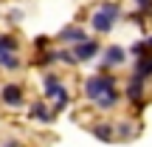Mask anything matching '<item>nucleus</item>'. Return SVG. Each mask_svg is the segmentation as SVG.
Listing matches in <instances>:
<instances>
[{"label": "nucleus", "instance_id": "1", "mask_svg": "<svg viewBox=\"0 0 152 147\" xmlns=\"http://www.w3.org/2000/svg\"><path fill=\"white\" fill-rule=\"evenodd\" d=\"M118 17H121V6L118 3H102L90 17V28L99 31V34H107V31H113Z\"/></svg>", "mask_w": 152, "mask_h": 147}, {"label": "nucleus", "instance_id": "2", "mask_svg": "<svg viewBox=\"0 0 152 147\" xmlns=\"http://www.w3.org/2000/svg\"><path fill=\"white\" fill-rule=\"evenodd\" d=\"M42 88H45V96L54 99V113H59V110H65L68 105H71V96H68L65 85L59 82V76H56V74H45Z\"/></svg>", "mask_w": 152, "mask_h": 147}, {"label": "nucleus", "instance_id": "3", "mask_svg": "<svg viewBox=\"0 0 152 147\" xmlns=\"http://www.w3.org/2000/svg\"><path fill=\"white\" fill-rule=\"evenodd\" d=\"M110 88H115V79L110 74H93V76H87V82H85V96L90 99V102H96Z\"/></svg>", "mask_w": 152, "mask_h": 147}, {"label": "nucleus", "instance_id": "4", "mask_svg": "<svg viewBox=\"0 0 152 147\" xmlns=\"http://www.w3.org/2000/svg\"><path fill=\"white\" fill-rule=\"evenodd\" d=\"M73 57H76V62H90V60H96V54L102 48H99L96 43H90V40H85V43H79V45H73Z\"/></svg>", "mask_w": 152, "mask_h": 147}, {"label": "nucleus", "instance_id": "5", "mask_svg": "<svg viewBox=\"0 0 152 147\" xmlns=\"http://www.w3.org/2000/svg\"><path fill=\"white\" fill-rule=\"evenodd\" d=\"M0 99H3V105H9V108H23V105H26V96H23V91L17 85H3Z\"/></svg>", "mask_w": 152, "mask_h": 147}, {"label": "nucleus", "instance_id": "6", "mask_svg": "<svg viewBox=\"0 0 152 147\" xmlns=\"http://www.w3.org/2000/svg\"><path fill=\"white\" fill-rule=\"evenodd\" d=\"M124 60H127V54H124L121 45H110V48H104V54H102V65L104 68H115V65H121Z\"/></svg>", "mask_w": 152, "mask_h": 147}, {"label": "nucleus", "instance_id": "7", "mask_svg": "<svg viewBox=\"0 0 152 147\" xmlns=\"http://www.w3.org/2000/svg\"><path fill=\"white\" fill-rule=\"evenodd\" d=\"M28 116L31 119H37V122H42V125H48V122H54V110H48L42 102H31V108H28Z\"/></svg>", "mask_w": 152, "mask_h": 147}, {"label": "nucleus", "instance_id": "8", "mask_svg": "<svg viewBox=\"0 0 152 147\" xmlns=\"http://www.w3.org/2000/svg\"><path fill=\"white\" fill-rule=\"evenodd\" d=\"M118 102H121V93L115 91V88H110V91L104 93V96H99V99H96V105H99L102 110H110V108H115Z\"/></svg>", "mask_w": 152, "mask_h": 147}, {"label": "nucleus", "instance_id": "9", "mask_svg": "<svg viewBox=\"0 0 152 147\" xmlns=\"http://www.w3.org/2000/svg\"><path fill=\"white\" fill-rule=\"evenodd\" d=\"M59 40H65V43H73V45H79V43H85L87 40V34L82 31V28H65V31H59Z\"/></svg>", "mask_w": 152, "mask_h": 147}, {"label": "nucleus", "instance_id": "10", "mask_svg": "<svg viewBox=\"0 0 152 147\" xmlns=\"http://www.w3.org/2000/svg\"><path fill=\"white\" fill-rule=\"evenodd\" d=\"M127 96H130L132 102H141V96H144V79H141V76H132V79H130V85H127Z\"/></svg>", "mask_w": 152, "mask_h": 147}, {"label": "nucleus", "instance_id": "11", "mask_svg": "<svg viewBox=\"0 0 152 147\" xmlns=\"http://www.w3.org/2000/svg\"><path fill=\"white\" fill-rule=\"evenodd\" d=\"M93 136H96L99 139V142H115V127L113 125H96V127H93Z\"/></svg>", "mask_w": 152, "mask_h": 147}, {"label": "nucleus", "instance_id": "12", "mask_svg": "<svg viewBox=\"0 0 152 147\" xmlns=\"http://www.w3.org/2000/svg\"><path fill=\"white\" fill-rule=\"evenodd\" d=\"M135 76H141V79L152 76V54H149V51H147L144 57H138V68H135Z\"/></svg>", "mask_w": 152, "mask_h": 147}, {"label": "nucleus", "instance_id": "13", "mask_svg": "<svg viewBox=\"0 0 152 147\" xmlns=\"http://www.w3.org/2000/svg\"><path fill=\"white\" fill-rule=\"evenodd\" d=\"M0 65L9 68V71H17L20 68V60L14 57V51H6V54H0Z\"/></svg>", "mask_w": 152, "mask_h": 147}, {"label": "nucleus", "instance_id": "14", "mask_svg": "<svg viewBox=\"0 0 152 147\" xmlns=\"http://www.w3.org/2000/svg\"><path fill=\"white\" fill-rule=\"evenodd\" d=\"M6 51H17V40L9 34H0V54H6Z\"/></svg>", "mask_w": 152, "mask_h": 147}, {"label": "nucleus", "instance_id": "15", "mask_svg": "<svg viewBox=\"0 0 152 147\" xmlns=\"http://www.w3.org/2000/svg\"><path fill=\"white\" fill-rule=\"evenodd\" d=\"M115 133H118L121 139H132V125H127V122H121V125H115Z\"/></svg>", "mask_w": 152, "mask_h": 147}, {"label": "nucleus", "instance_id": "16", "mask_svg": "<svg viewBox=\"0 0 152 147\" xmlns=\"http://www.w3.org/2000/svg\"><path fill=\"white\" fill-rule=\"evenodd\" d=\"M147 48H149V45H147V40H138V43L135 45H132V54H135V57H144V54H147Z\"/></svg>", "mask_w": 152, "mask_h": 147}, {"label": "nucleus", "instance_id": "17", "mask_svg": "<svg viewBox=\"0 0 152 147\" xmlns=\"http://www.w3.org/2000/svg\"><path fill=\"white\" fill-rule=\"evenodd\" d=\"M56 60L68 62V65H76V57H73V51H56Z\"/></svg>", "mask_w": 152, "mask_h": 147}, {"label": "nucleus", "instance_id": "18", "mask_svg": "<svg viewBox=\"0 0 152 147\" xmlns=\"http://www.w3.org/2000/svg\"><path fill=\"white\" fill-rule=\"evenodd\" d=\"M135 3H138V9H144V11L152 9V0H135Z\"/></svg>", "mask_w": 152, "mask_h": 147}, {"label": "nucleus", "instance_id": "19", "mask_svg": "<svg viewBox=\"0 0 152 147\" xmlns=\"http://www.w3.org/2000/svg\"><path fill=\"white\" fill-rule=\"evenodd\" d=\"M0 147H20V144H17L14 139H9V142H6V144H0Z\"/></svg>", "mask_w": 152, "mask_h": 147}, {"label": "nucleus", "instance_id": "20", "mask_svg": "<svg viewBox=\"0 0 152 147\" xmlns=\"http://www.w3.org/2000/svg\"><path fill=\"white\" fill-rule=\"evenodd\" d=\"M147 45H149V48H152V37H149V40H147Z\"/></svg>", "mask_w": 152, "mask_h": 147}]
</instances>
